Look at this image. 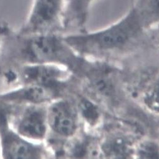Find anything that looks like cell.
<instances>
[{
	"instance_id": "6da1fadb",
	"label": "cell",
	"mask_w": 159,
	"mask_h": 159,
	"mask_svg": "<svg viewBox=\"0 0 159 159\" xmlns=\"http://www.w3.org/2000/svg\"><path fill=\"white\" fill-rule=\"evenodd\" d=\"M147 30L139 15L131 7L124 16L108 27L62 37L74 51L80 54H97L125 47Z\"/></svg>"
},
{
	"instance_id": "7a4b0ae2",
	"label": "cell",
	"mask_w": 159,
	"mask_h": 159,
	"mask_svg": "<svg viewBox=\"0 0 159 159\" xmlns=\"http://www.w3.org/2000/svg\"><path fill=\"white\" fill-rule=\"evenodd\" d=\"M23 45L22 54L29 63H52L64 66L69 57L70 47L57 33L19 34Z\"/></svg>"
},
{
	"instance_id": "3957f363",
	"label": "cell",
	"mask_w": 159,
	"mask_h": 159,
	"mask_svg": "<svg viewBox=\"0 0 159 159\" xmlns=\"http://www.w3.org/2000/svg\"><path fill=\"white\" fill-rule=\"evenodd\" d=\"M5 104L0 103V154L6 159L43 158L45 148L42 143L30 142L21 137L10 123Z\"/></svg>"
},
{
	"instance_id": "277c9868",
	"label": "cell",
	"mask_w": 159,
	"mask_h": 159,
	"mask_svg": "<svg viewBox=\"0 0 159 159\" xmlns=\"http://www.w3.org/2000/svg\"><path fill=\"white\" fill-rule=\"evenodd\" d=\"M64 0H34L27 20L20 34L57 33L62 29Z\"/></svg>"
},
{
	"instance_id": "5b68a950",
	"label": "cell",
	"mask_w": 159,
	"mask_h": 159,
	"mask_svg": "<svg viewBox=\"0 0 159 159\" xmlns=\"http://www.w3.org/2000/svg\"><path fill=\"white\" fill-rule=\"evenodd\" d=\"M47 103L21 105L10 123L21 137L40 143L47 137Z\"/></svg>"
},
{
	"instance_id": "8992f818",
	"label": "cell",
	"mask_w": 159,
	"mask_h": 159,
	"mask_svg": "<svg viewBox=\"0 0 159 159\" xmlns=\"http://www.w3.org/2000/svg\"><path fill=\"white\" fill-rule=\"evenodd\" d=\"M48 131L56 135L69 139L73 137L79 128L77 107L65 98L53 99L47 104Z\"/></svg>"
},
{
	"instance_id": "52a82bcc",
	"label": "cell",
	"mask_w": 159,
	"mask_h": 159,
	"mask_svg": "<svg viewBox=\"0 0 159 159\" xmlns=\"http://www.w3.org/2000/svg\"><path fill=\"white\" fill-rule=\"evenodd\" d=\"M63 65L52 63H29L21 70V78L25 84H36L59 92L66 82L68 72Z\"/></svg>"
},
{
	"instance_id": "ba28073f",
	"label": "cell",
	"mask_w": 159,
	"mask_h": 159,
	"mask_svg": "<svg viewBox=\"0 0 159 159\" xmlns=\"http://www.w3.org/2000/svg\"><path fill=\"white\" fill-rule=\"evenodd\" d=\"M57 92L54 89L36 84H24L13 91L0 95V103L4 104L48 103Z\"/></svg>"
},
{
	"instance_id": "9c48e42d",
	"label": "cell",
	"mask_w": 159,
	"mask_h": 159,
	"mask_svg": "<svg viewBox=\"0 0 159 159\" xmlns=\"http://www.w3.org/2000/svg\"><path fill=\"white\" fill-rule=\"evenodd\" d=\"M134 93L145 110L159 116V72H155L142 80Z\"/></svg>"
},
{
	"instance_id": "30bf717a",
	"label": "cell",
	"mask_w": 159,
	"mask_h": 159,
	"mask_svg": "<svg viewBox=\"0 0 159 159\" xmlns=\"http://www.w3.org/2000/svg\"><path fill=\"white\" fill-rule=\"evenodd\" d=\"M96 0H64L62 29H81L85 25L88 15Z\"/></svg>"
},
{
	"instance_id": "8fae6325",
	"label": "cell",
	"mask_w": 159,
	"mask_h": 159,
	"mask_svg": "<svg viewBox=\"0 0 159 159\" xmlns=\"http://www.w3.org/2000/svg\"><path fill=\"white\" fill-rule=\"evenodd\" d=\"M132 7L147 30L159 26V0H134Z\"/></svg>"
},
{
	"instance_id": "7c38bea8",
	"label": "cell",
	"mask_w": 159,
	"mask_h": 159,
	"mask_svg": "<svg viewBox=\"0 0 159 159\" xmlns=\"http://www.w3.org/2000/svg\"><path fill=\"white\" fill-rule=\"evenodd\" d=\"M102 152L108 157L123 158L134 152L129 140L125 137H116L108 139L102 144Z\"/></svg>"
},
{
	"instance_id": "4fadbf2b",
	"label": "cell",
	"mask_w": 159,
	"mask_h": 159,
	"mask_svg": "<svg viewBox=\"0 0 159 159\" xmlns=\"http://www.w3.org/2000/svg\"><path fill=\"white\" fill-rule=\"evenodd\" d=\"M77 107L79 114L81 113L82 116L89 123H95L98 120L99 117L98 109L92 102L83 99Z\"/></svg>"
},
{
	"instance_id": "5bb4252c",
	"label": "cell",
	"mask_w": 159,
	"mask_h": 159,
	"mask_svg": "<svg viewBox=\"0 0 159 159\" xmlns=\"http://www.w3.org/2000/svg\"><path fill=\"white\" fill-rule=\"evenodd\" d=\"M137 153L142 158H159V146L154 142H145L137 148Z\"/></svg>"
},
{
	"instance_id": "9a60e30c",
	"label": "cell",
	"mask_w": 159,
	"mask_h": 159,
	"mask_svg": "<svg viewBox=\"0 0 159 159\" xmlns=\"http://www.w3.org/2000/svg\"><path fill=\"white\" fill-rule=\"evenodd\" d=\"M153 29H155V32H156V35L157 36V37L158 38V40H159V26H157V27Z\"/></svg>"
},
{
	"instance_id": "2e32d148",
	"label": "cell",
	"mask_w": 159,
	"mask_h": 159,
	"mask_svg": "<svg viewBox=\"0 0 159 159\" xmlns=\"http://www.w3.org/2000/svg\"><path fill=\"white\" fill-rule=\"evenodd\" d=\"M1 35H0V46H1Z\"/></svg>"
}]
</instances>
